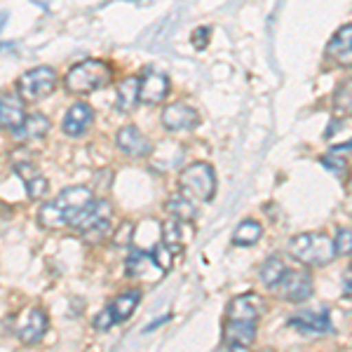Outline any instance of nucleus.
<instances>
[{
  "mask_svg": "<svg viewBox=\"0 0 352 352\" xmlns=\"http://www.w3.org/2000/svg\"><path fill=\"white\" fill-rule=\"evenodd\" d=\"M56 87V73L50 66H38L21 73L16 80V94L24 101H41L47 94H52Z\"/></svg>",
  "mask_w": 352,
  "mask_h": 352,
  "instance_id": "obj_6",
  "label": "nucleus"
},
{
  "mask_svg": "<svg viewBox=\"0 0 352 352\" xmlns=\"http://www.w3.org/2000/svg\"><path fill=\"white\" fill-rule=\"evenodd\" d=\"M333 244H336V254L338 256H350L352 254V230L340 228L333 237Z\"/></svg>",
  "mask_w": 352,
  "mask_h": 352,
  "instance_id": "obj_29",
  "label": "nucleus"
},
{
  "mask_svg": "<svg viewBox=\"0 0 352 352\" xmlns=\"http://www.w3.org/2000/svg\"><path fill=\"white\" fill-rule=\"evenodd\" d=\"M113 78V71L106 61H99V59H87V61H80L66 73L64 78V85L68 92L73 94H89V92H96V89L106 87Z\"/></svg>",
  "mask_w": 352,
  "mask_h": 352,
  "instance_id": "obj_2",
  "label": "nucleus"
},
{
  "mask_svg": "<svg viewBox=\"0 0 352 352\" xmlns=\"http://www.w3.org/2000/svg\"><path fill=\"white\" fill-rule=\"evenodd\" d=\"M50 129V120L43 116V113H31L26 118L24 124H21L16 132H12L16 139H41V136L47 134Z\"/></svg>",
  "mask_w": 352,
  "mask_h": 352,
  "instance_id": "obj_23",
  "label": "nucleus"
},
{
  "mask_svg": "<svg viewBox=\"0 0 352 352\" xmlns=\"http://www.w3.org/2000/svg\"><path fill=\"white\" fill-rule=\"evenodd\" d=\"M141 101V78L129 76L118 87V109L129 113Z\"/></svg>",
  "mask_w": 352,
  "mask_h": 352,
  "instance_id": "obj_22",
  "label": "nucleus"
},
{
  "mask_svg": "<svg viewBox=\"0 0 352 352\" xmlns=\"http://www.w3.org/2000/svg\"><path fill=\"white\" fill-rule=\"evenodd\" d=\"M265 312V300L258 294H242L228 303V317L226 320H244L258 322V317Z\"/></svg>",
  "mask_w": 352,
  "mask_h": 352,
  "instance_id": "obj_15",
  "label": "nucleus"
},
{
  "mask_svg": "<svg viewBox=\"0 0 352 352\" xmlns=\"http://www.w3.org/2000/svg\"><path fill=\"white\" fill-rule=\"evenodd\" d=\"M24 99L12 92H3V96H0V122H3V129L16 132L24 124Z\"/></svg>",
  "mask_w": 352,
  "mask_h": 352,
  "instance_id": "obj_16",
  "label": "nucleus"
},
{
  "mask_svg": "<svg viewBox=\"0 0 352 352\" xmlns=\"http://www.w3.org/2000/svg\"><path fill=\"white\" fill-rule=\"evenodd\" d=\"M261 235H263V228H261L258 221L244 219L242 223L237 226L235 235H232V242H235L237 247H249V244H256Z\"/></svg>",
  "mask_w": 352,
  "mask_h": 352,
  "instance_id": "obj_25",
  "label": "nucleus"
},
{
  "mask_svg": "<svg viewBox=\"0 0 352 352\" xmlns=\"http://www.w3.org/2000/svg\"><path fill=\"white\" fill-rule=\"evenodd\" d=\"M179 186L186 197L195 202H209L217 192V174L214 167L207 162L188 164L184 172L179 174Z\"/></svg>",
  "mask_w": 352,
  "mask_h": 352,
  "instance_id": "obj_5",
  "label": "nucleus"
},
{
  "mask_svg": "<svg viewBox=\"0 0 352 352\" xmlns=\"http://www.w3.org/2000/svg\"><path fill=\"white\" fill-rule=\"evenodd\" d=\"M50 327L47 315L41 308H31L19 317V324H16V338L24 345H33L38 340H43L45 331Z\"/></svg>",
  "mask_w": 352,
  "mask_h": 352,
  "instance_id": "obj_10",
  "label": "nucleus"
},
{
  "mask_svg": "<svg viewBox=\"0 0 352 352\" xmlns=\"http://www.w3.org/2000/svg\"><path fill=\"white\" fill-rule=\"evenodd\" d=\"M111 226H113V207L109 200H92L80 212V217L73 221V228L89 242H99L104 237H109Z\"/></svg>",
  "mask_w": 352,
  "mask_h": 352,
  "instance_id": "obj_4",
  "label": "nucleus"
},
{
  "mask_svg": "<svg viewBox=\"0 0 352 352\" xmlns=\"http://www.w3.org/2000/svg\"><path fill=\"white\" fill-rule=\"evenodd\" d=\"M92 120H94V113H92V109H89V104L78 101V104H73L64 116V124H61V129H64V134H68V136H80L85 129L92 124Z\"/></svg>",
  "mask_w": 352,
  "mask_h": 352,
  "instance_id": "obj_18",
  "label": "nucleus"
},
{
  "mask_svg": "<svg viewBox=\"0 0 352 352\" xmlns=\"http://www.w3.org/2000/svg\"><path fill=\"white\" fill-rule=\"evenodd\" d=\"M12 167H14V172L21 176L28 195H31L33 200H41V197H45V192H47V179L38 172L36 164L28 162V160H16V157H14Z\"/></svg>",
  "mask_w": 352,
  "mask_h": 352,
  "instance_id": "obj_17",
  "label": "nucleus"
},
{
  "mask_svg": "<svg viewBox=\"0 0 352 352\" xmlns=\"http://www.w3.org/2000/svg\"><path fill=\"white\" fill-rule=\"evenodd\" d=\"M256 340V322L244 320H226L223 327V348L228 350H247Z\"/></svg>",
  "mask_w": 352,
  "mask_h": 352,
  "instance_id": "obj_11",
  "label": "nucleus"
},
{
  "mask_svg": "<svg viewBox=\"0 0 352 352\" xmlns=\"http://www.w3.org/2000/svg\"><path fill=\"white\" fill-rule=\"evenodd\" d=\"M327 54L343 66L352 64V26L338 28L336 36L331 38V43L327 45Z\"/></svg>",
  "mask_w": 352,
  "mask_h": 352,
  "instance_id": "obj_19",
  "label": "nucleus"
},
{
  "mask_svg": "<svg viewBox=\"0 0 352 352\" xmlns=\"http://www.w3.org/2000/svg\"><path fill=\"white\" fill-rule=\"evenodd\" d=\"M333 113L336 116H352V78L338 85L333 94Z\"/></svg>",
  "mask_w": 352,
  "mask_h": 352,
  "instance_id": "obj_28",
  "label": "nucleus"
},
{
  "mask_svg": "<svg viewBox=\"0 0 352 352\" xmlns=\"http://www.w3.org/2000/svg\"><path fill=\"white\" fill-rule=\"evenodd\" d=\"M322 164L329 169H333V172H340V169L345 167V160L343 157H336V153H329V155L322 157Z\"/></svg>",
  "mask_w": 352,
  "mask_h": 352,
  "instance_id": "obj_30",
  "label": "nucleus"
},
{
  "mask_svg": "<svg viewBox=\"0 0 352 352\" xmlns=\"http://www.w3.org/2000/svg\"><path fill=\"white\" fill-rule=\"evenodd\" d=\"M282 300L289 303H303L312 296V280L308 272L303 270H287V275L282 277V282L275 287Z\"/></svg>",
  "mask_w": 352,
  "mask_h": 352,
  "instance_id": "obj_8",
  "label": "nucleus"
},
{
  "mask_svg": "<svg viewBox=\"0 0 352 352\" xmlns=\"http://www.w3.org/2000/svg\"><path fill=\"white\" fill-rule=\"evenodd\" d=\"M343 296L352 298V277H348V280L343 282Z\"/></svg>",
  "mask_w": 352,
  "mask_h": 352,
  "instance_id": "obj_32",
  "label": "nucleus"
},
{
  "mask_svg": "<svg viewBox=\"0 0 352 352\" xmlns=\"http://www.w3.org/2000/svg\"><path fill=\"white\" fill-rule=\"evenodd\" d=\"M162 268L155 263L153 254H146L144 249H132L127 258V275L129 277H141V275H153V277H162Z\"/></svg>",
  "mask_w": 352,
  "mask_h": 352,
  "instance_id": "obj_20",
  "label": "nucleus"
},
{
  "mask_svg": "<svg viewBox=\"0 0 352 352\" xmlns=\"http://www.w3.org/2000/svg\"><path fill=\"white\" fill-rule=\"evenodd\" d=\"M167 212L179 221H192L197 217L195 200H190V197H186V195H174L172 200L167 202Z\"/></svg>",
  "mask_w": 352,
  "mask_h": 352,
  "instance_id": "obj_26",
  "label": "nucleus"
},
{
  "mask_svg": "<svg viewBox=\"0 0 352 352\" xmlns=\"http://www.w3.org/2000/svg\"><path fill=\"white\" fill-rule=\"evenodd\" d=\"M92 190L85 186H71V188L61 190L54 200L45 202L38 212V219L45 228H64L73 226V221L80 217V212L92 202Z\"/></svg>",
  "mask_w": 352,
  "mask_h": 352,
  "instance_id": "obj_1",
  "label": "nucleus"
},
{
  "mask_svg": "<svg viewBox=\"0 0 352 352\" xmlns=\"http://www.w3.org/2000/svg\"><path fill=\"white\" fill-rule=\"evenodd\" d=\"M285 275H287V265H285V261L277 258V256H270L258 270V280L263 282V287H268V289H275Z\"/></svg>",
  "mask_w": 352,
  "mask_h": 352,
  "instance_id": "obj_24",
  "label": "nucleus"
},
{
  "mask_svg": "<svg viewBox=\"0 0 352 352\" xmlns=\"http://www.w3.org/2000/svg\"><path fill=\"white\" fill-rule=\"evenodd\" d=\"M162 124L169 132H190L200 124V116L186 104H169L162 111Z\"/></svg>",
  "mask_w": 352,
  "mask_h": 352,
  "instance_id": "obj_13",
  "label": "nucleus"
},
{
  "mask_svg": "<svg viewBox=\"0 0 352 352\" xmlns=\"http://www.w3.org/2000/svg\"><path fill=\"white\" fill-rule=\"evenodd\" d=\"M181 223H184V221H179L174 217L162 223V242L172 249L174 256H179L181 249H184V244H181Z\"/></svg>",
  "mask_w": 352,
  "mask_h": 352,
  "instance_id": "obj_27",
  "label": "nucleus"
},
{
  "mask_svg": "<svg viewBox=\"0 0 352 352\" xmlns=\"http://www.w3.org/2000/svg\"><path fill=\"white\" fill-rule=\"evenodd\" d=\"M169 94V80L162 71L157 68H144V76H141V104L155 106L162 104Z\"/></svg>",
  "mask_w": 352,
  "mask_h": 352,
  "instance_id": "obj_9",
  "label": "nucleus"
},
{
  "mask_svg": "<svg viewBox=\"0 0 352 352\" xmlns=\"http://www.w3.org/2000/svg\"><path fill=\"white\" fill-rule=\"evenodd\" d=\"M184 160V148L174 141H162L160 148L153 155V169H160V172H169V169L179 167Z\"/></svg>",
  "mask_w": 352,
  "mask_h": 352,
  "instance_id": "obj_21",
  "label": "nucleus"
},
{
  "mask_svg": "<svg viewBox=\"0 0 352 352\" xmlns=\"http://www.w3.org/2000/svg\"><path fill=\"white\" fill-rule=\"evenodd\" d=\"M289 327L300 333H331V315L329 310H300L289 317Z\"/></svg>",
  "mask_w": 352,
  "mask_h": 352,
  "instance_id": "obj_12",
  "label": "nucleus"
},
{
  "mask_svg": "<svg viewBox=\"0 0 352 352\" xmlns=\"http://www.w3.org/2000/svg\"><path fill=\"white\" fill-rule=\"evenodd\" d=\"M139 300H141V292H136V289H129V292L116 296L104 310L99 312V315L94 317V329L96 331H109V329L113 324H118V322L129 320L132 312L136 310V305H139Z\"/></svg>",
  "mask_w": 352,
  "mask_h": 352,
  "instance_id": "obj_7",
  "label": "nucleus"
},
{
  "mask_svg": "<svg viewBox=\"0 0 352 352\" xmlns=\"http://www.w3.org/2000/svg\"><path fill=\"white\" fill-rule=\"evenodd\" d=\"M350 268H352V265H350Z\"/></svg>",
  "mask_w": 352,
  "mask_h": 352,
  "instance_id": "obj_33",
  "label": "nucleus"
},
{
  "mask_svg": "<svg viewBox=\"0 0 352 352\" xmlns=\"http://www.w3.org/2000/svg\"><path fill=\"white\" fill-rule=\"evenodd\" d=\"M207 41H209V28H207V26L197 28V31L192 33V45H195L197 50H204V47H207Z\"/></svg>",
  "mask_w": 352,
  "mask_h": 352,
  "instance_id": "obj_31",
  "label": "nucleus"
},
{
  "mask_svg": "<svg viewBox=\"0 0 352 352\" xmlns=\"http://www.w3.org/2000/svg\"><path fill=\"white\" fill-rule=\"evenodd\" d=\"M116 144H118V148L129 157H148L153 153L148 136L141 132V129H136L134 124H127V127H122L120 132L116 134Z\"/></svg>",
  "mask_w": 352,
  "mask_h": 352,
  "instance_id": "obj_14",
  "label": "nucleus"
},
{
  "mask_svg": "<svg viewBox=\"0 0 352 352\" xmlns=\"http://www.w3.org/2000/svg\"><path fill=\"white\" fill-rule=\"evenodd\" d=\"M289 252H292L300 263L320 268V265H327L329 261L333 258L336 244H333V240H329V235H322V232H303V235L292 237Z\"/></svg>",
  "mask_w": 352,
  "mask_h": 352,
  "instance_id": "obj_3",
  "label": "nucleus"
}]
</instances>
